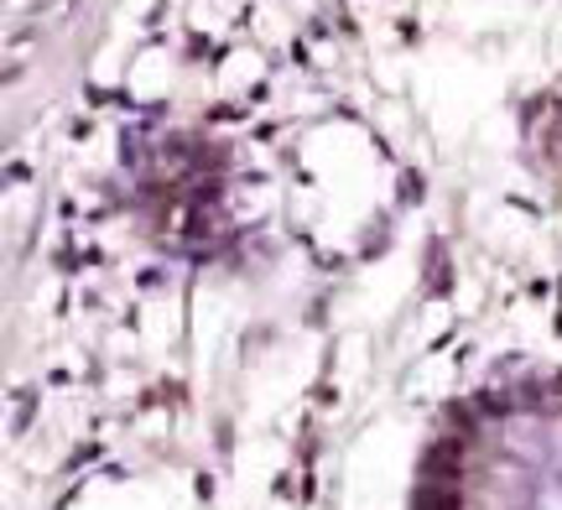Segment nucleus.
Returning <instances> with one entry per match:
<instances>
[{
	"instance_id": "obj_2",
	"label": "nucleus",
	"mask_w": 562,
	"mask_h": 510,
	"mask_svg": "<svg viewBox=\"0 0 562 510\" xmlns=\"http://www.w3.org/2000/svg\"><path fill=\"white\" fill-rule=\"evenodd\" d=\"M521 136H526V151L537 157V167L562 188V89H547L537 100H526Z\"/></svg>"
},
{
	"instance_id": "obj_1",
	"label": "nucleus",
	"mask_w": 562,
	"mask_h": 510,
	"mask_svg": "<svg viewBox=\"0 0 562 510\" xmlns=\"http://www.w3.org/2000/svg\"><path fill=\"white\" fill-rule=\"evenodd\" d=\"M406 510H562V370L453 396L422 438Z\"/></svg>"
}]
</instances>
